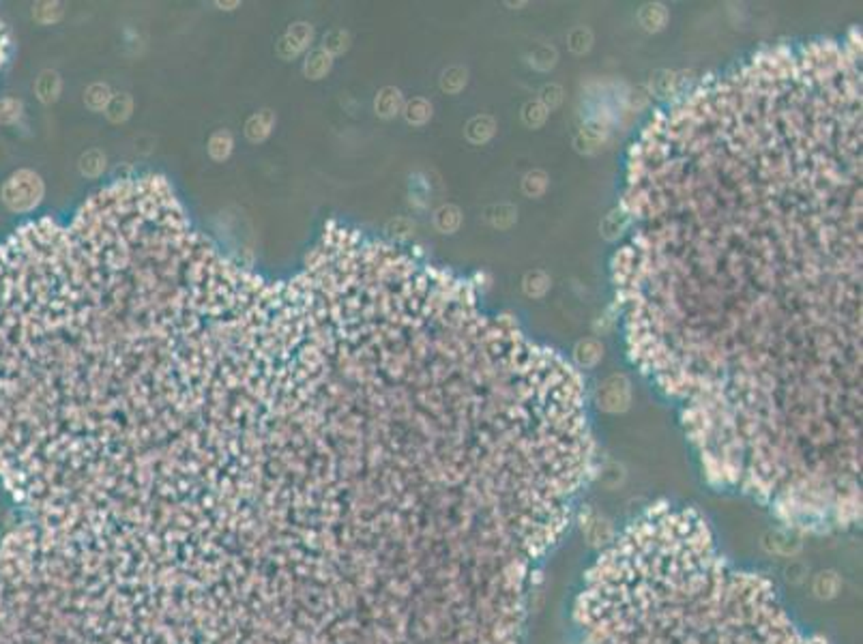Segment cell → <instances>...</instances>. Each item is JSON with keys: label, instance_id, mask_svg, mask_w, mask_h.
<instances>
[{"label": "cell", "instance_id": "cell-3", "mask_svg": "<svg viewBox=\"0 0 863 644\" xmlns=\"http://www.w3.org/2000/svg\"><path fill=\"white\" fill-rule=\"evenodd\" d=\"M273 125H275V112L269 110V108H264V110H260V112H256V114H252V116L247 118V123H245V135H247L249 142L258 145V142H264V140L269 137Z\"/></svg>", "mask_w": 863, "mask_h": 644}, {"label": "cell", "instance_id": "cell-8", "mask_svg": "<svg viewBox=\"0 0 863 644\" xmlns=\"http://www.w3.org/2000/svg\"><path fill=\"white\" fill-rule=\"evenodd\" d=\"M131 108H133V101H131L129 95H116V97L110 99V103L106 108V114H108V118L112 123H123V120L129 118Z\"/></svg>", "mask_w": 863, "mask_h": 644}, {"label": "cell", "instance_id": "cell-7", "mask_svg": "<svg viewBox=\"0 0 863 644\" xmlns=\"http://www.w3.org/2000/svg\"><path fill=\"white\" fill-rule=\"evenodd\" d=\"M110 99H112L110 89H108L106 84H101V82L91 84V86L86 89V93H84V103H86L89 110H93V112L106 110L108 103H110Z\"/></svg>", "mask_w": 863, "mask_h": 644}, {"label": "cell", "instance_id": "cell-1", "mask_svg": "<svg viewBox=\"0 0 863 644\" xmlns=\"http://www.w3.org/2000/svg\"><path fill=\"white\" fill-rule=\"evenodd\" d=\"M5 202L13 210H30L39 204L43 196V183L35 172H18L5 185Z\"/></svg>", "mask_w": 863, "mask_h": 644}, {"label": "cell", "instance_id": "cell-2", "mask_svg": "<svg viewBox=\"0 0 863 644\" xmlns=\"http://www.w3.org/2000/svg\"><path fill=\"white\" fill-rule=\"evenodd\" d=\"M312 39H314V28L305 22H297L281 35V39L277 43V54L283 60L297 58L312 43Z\"/></svg>", "mask_w": 863, "mask_h": 644}, {"label": "cell", "instance_id": "cell-10", "mask_svg": "<svg viewBox=\"0 0 863 644\" xmlns=\"http://www.w3.org/2000/svg\"><path fill=\"white\" fill-rule=\"evenodd\" d=\"M400 101H402V97L395 89H383L380 95L376 97L374 108L380 116H393L400 110Z\"/></svg>", "mask_w": 863, "mask_h": 644}, {"label": "cell", "instance_id": "cell-11", "mask_svg": "<svg viewBox=\"0 0 863 644\" xmlns=\"http://www.w3.org/2000/svg\"><path fill=\"white\" fill-rule=\"evenodd\" d=\"M348 47V35L344 33V30H333V33H329L327 37H325V52H329L331 56H337V54H342L344 50Z\"/></svg>", "mask_w": 863, "mask_h": 644}, {"label": "cell", "instance_id": "cell-4", "mask_svg": "<svg viewBox=\"0 0 863 644\" xmlns=\"http://www.w3.org/2000/svg\"><path fill=\"white\" fill-rule=\"evenodd\" d=\"M331 64H333V56L320 47V50H314V52L305 58L303 74H305L308 80H320V78H325L329 71H331Z\"/></svg>", "mask_w": 863, "mask_h": 644}, {"label": "cell", "instance_id": "cell-9", "mask_svg": "<svg viewBox=\"0 0 863 644\" xmlns=\"http://www.w3.org/2000/svg\"><path fill=\"white\" fill-rule=\"evenodd\" d=\"M106 170V155L101 151H89L80 157V172L89 179L99 176Z\"/></svg>", "mask_w": 863, "mask_h": 644}, {"label": "cell", "instance_id": "cell-5", "mask_svg": "<svg viewBox=\"0 0 863 644\" xmlns=\"http://www.w3.org/2000/svg\"><path fill=\"white\" fill-rule=\"evenodd\" d=\"M232 147H235L232 133L226 131V129L215 131V133L208 137V155H210V159H215V162L228 159L230 153H232Z\"/></svg>", "mask_w": 863, "mask_h": 644}, {"label": "cell", "instance_id": "cell-6", "mask_svg": "<svg viewBox=\"0 0 863 644\" xmlns=\"http://www.w3.org/2000/svg\"><path fill=\"white\" fill-rule=\"evenodd\" d=\"M60 93V78L56 71H43L41 78L37 80V95L41 101L50 103L58 97Z\"/></svg>", "mask_w": 863, "mask_h": 644}]
</instances>
